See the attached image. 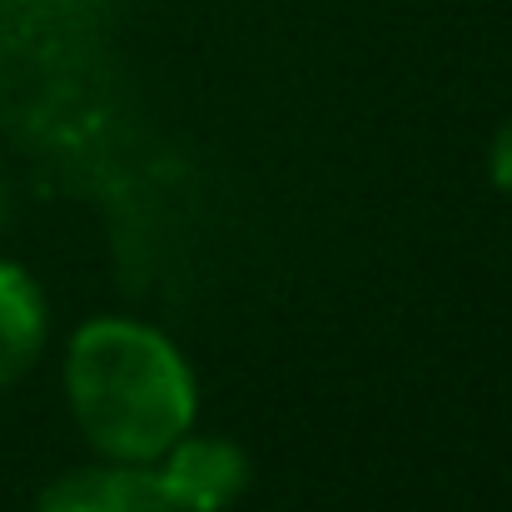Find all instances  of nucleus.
I'll list each match as a JSON object with an SVG mask.
<instances>
[{
  "instance_id": "1",
  "label": "nucleus",
  "mask_w": 512,
  "mask_h": 512,
  "mask_svg": "<svg viewBox=\"0 0 512 512\" xmlns=\"http://www.w3.org/2000/svg\"><path fill=\"white\" fill-rule=\"evenodd\" d=\"M65 398L85 443L110 463H160L199 408L184 353L140 319H90L75 329Z\"/></svg>"
},
{
  "instance_id": "2",
  "label": "nucleus",
  "mask_w": 512,
  "mask_h": 512,
  "mask_svg": "<svg viewBox=\"0 0 512 512\" xmlns=\"http://www.w3.org/2000/svg\"><path fill=\"white\" fill-rule=\"evenodd\" d=\"M155 473L170 493L174 512H224L249 488L244 448L229 438H209V433H184L160 458Z\"/></svg>"
},
{
  "instance_id": "3",
  "label": "nucleus",
  "mask_w": 512,
  "mask_h": 512,
  "mask_svg": "<svg viewBox=\"0 0 512 512\" xmlns=\"http://www.w3.org/2000/svg\"><path fill=\"white\" fill-rule=\"evenodd\" d=\"M35 512H174L170 493L150 463H90L65 478H55L40 498Z\"/></svg>"
},
{
  "instance_id": "4",
  "label": "nucleus",
  "mask_w": 512,
  "mask_h": 512,
  "mask_svg": "<svg viewBox=\"0 0 512 512\" xmlns=\"http://www.w3.org/2000/svg\"><path fill=\"white\" fill-rule=\"evenodd\" d=\"M45 334H50V314L40 284L20 264L0 259V388L30 373V363L45 348Z\"/></svg>"
},
{
  "instance_id": "5",
  "label": "nucleus",
  "mask_w": 512,
  "mask_h": 512,
  "mask_svg": "<svg viewBox=\"0 0 512 512\" xmlns=\"http://www.w3.org/2000/svg\"><path fill=\"white\" fill-rule=\"evenodd\" d=\"M488 179L512 199V120L493 135V145H488Z\"/></svg>"
},
{
  "instance_id": "6",
  "label": "nucleus",
  "mask_w": 512,
  "mask_h": 512,
  "mask_svg": "<svg viewBox=\"0 0 512 512\" xmlns=\"http://www.w3.org/2000/svg\"><path fill=\"white\" fill-rule=\"evenodd\" d=\"M0 214H5V189H0Z\"/></svg>"
}]
</instances>
